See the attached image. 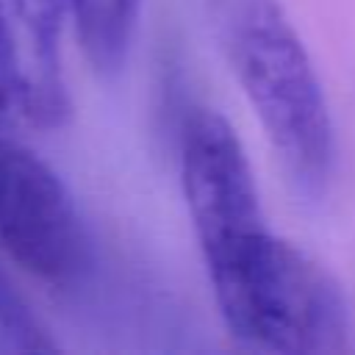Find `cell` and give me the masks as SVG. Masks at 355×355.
<instances>
[{
  "label": "cell",
  "mask_w": 355,
  "mask_h": 355,
  "mask_svg": "<svg viewBox=\"0 0 355 355\" xmlns=\"http://www.w3.org/2000/svg\"><path fill=\"white\" fill-rule=\"evenodd\" d=\"M69 0H0V83L17 111L58 128L69 114L61 19Z\"/></svg>",
  "instance_id": "cell-5"
},
{
  "label": "cell",
  "mask_w": 355,
  "mask_h": 355,
  "mask_svg": "<svg viewBox=\"0 0 355 355\" xmlns=\"http://www.w3.org/2000/svg\"><path fill=\"white\" fill-rule=\"evenodd\" d=\"M80 50L94 72L114 75L128 58L139 0H69Z\"/></svg>",
  "instance_id": "cell-6"
},
{
  "label": "cell",
  "mask_w": 355,
  "mask_h": 355,
  "mask_svg": "<svg viewBox=\"0 0 355 355\" xmlns=\"http://www.w3.org/2000/svg\"><path fill=\"white\" fill-rule=\"evenodd\" d=\"M180 183L205 263L269 227L244 147L214 108H197L183 125Z\"/></svg>",
  "instance_id": "cell-4"
},
{
  "label": "cell",
  "mask_w": 355,
  "mask_h": 355,
  "mask_svg": "<svg viewBox=\"0 0 355 355\" xmlns=\"http://www.w3.org/2000/svg\"><path fill=\"white\" fill-rule=\"evenodd\" d=\"M227 333L272 355H338L349 349L341 286L305 250L269 227L205 266Z\"/></svg>",
  "instance_id": "cell-2"
},
{
  "label": "cell",
  "mask_w": 355,
  "mask_h": 355,
  "mask_svg": "<svg viewBox=\"0 0 355 355\" xmlns=\"http://www.w3.org/2000/svg\"><path fill=\"white\" fill-rule=\"evenodd\" d=\"M0 247L42 283L83 280L92 247L64 180L25 144L0 133Z\"/></svg>",
  "instance_id": "cell-3"
},
{
  "label": "cell",
  "mask_w": 355,
  "mask_h": 355,
  "mask_svg": "<svg viewBox=\"0 0 355 355\" xmlns=\"http://www.w3.org/2000/svg\"><path fill=\"white\" fill-rule=\"evenodd\" d=\"M55 344L47 330L0 272V352H50Z\"/></svg>",
  "instance_id": "cell-7"
},
{
  "label": "cell",
  "mask_w": 355,
  "mask_h": 355,
  "mask_svg": "<svg viewBox=\"0 0 355 355\" xmlns=\"http://www.w3.org/2000/svg\"><path fill=\"white\" fill-rule=\"evenodd\" d=\"M216 42L280 158L305 197L324 194L336 130L316 67L277 0H208Z\"/></svg>",
  "instance_id": "cell-1"
}]
</instances>
